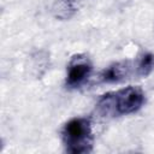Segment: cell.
I'll list each match as a JSON object with an SVG mask.
<instances>
[{"label": "cell", "instance_id": "cell-1", "mask_svg": "<svg viewBox=\"0 0 154 154\" xmlns=\"http://www.w3.org/2000/svg\"><path fill=\"white\" fill-rule=\"evenodd\" d=\"M144 103V93L138 87H126L114 93L102 95L96 108L97 112L106 116L131 114L138 111Z\"/></svg>", "mask_w": 154, "mask_h": 154}, {"label": "cell", "instance_id": "cell-2", "mask_svg": "<svg viewBox=\"0 0 154 154\" xmlns=\"http://www.w3.org/2000/svg\"><path fill=\"white\" fill-rule=\"evenodd\" d=\"M63 143L69 153L84 154L93 148L91 123L88 118L78 117L69 120L61 130Z\"/></svg>", "mask_w": 154, "mask_h": 154}, {"label": "cell", "instance_id": "cell-3", "mask_svg": "<svg viewBox=\"0 0 154 154\" xmlns=\"http://www.w3.org/2000/svg\"><path fill=\"white\" fill-rule=\"evenodd\" d=\"M91 63L84 55H75L67 65L66 85L69 88L81 87L90 76Z\"/></svg>", "mask_w": 154, "mask_h": 154}, {"label": "cell", "instance_id": "cell-4", "mask_svg": "<svg viewBox=\"0 0 154 154\" xmlns=\"http://www.w3.org/2000/svg\"><path fill=\"white\" fill-rule=\"evenodd\" d=\"M131 71L132 65L130 61H118L105 69L100 75V79L105 83H119L126 79L131 75Z\"/></svg>", "mask_w": 154, "mask_h": 154}, {"label": "cell", "instance_id": "cell-5", "mask_svg": "<svg viewBox=\"0 0 154 154\" xmlns=\"http://www.w3.org/2000/svg\"><path fill=\"white\" fill-rule=\"evenodd\" d=\"M77 12V6L75 0H55L52 6V13L55 18L66 20L73 17Z\"/></svg>", "mask_w": 154, "mask_h": 154}, {"label": "cell", "instance_id": "cell-6", "mask_svg": "<svg viewBox=\"0 0 154 154\" xmlns=\"http://www.w3.org/2000/svg\"><path fill=\"white\" fill-rule=\"evenodd\" d=\"M135 67H136V73L138 76H142V77L148 76L154 69V54L149 52L143 53L137 60V64Z\"/></svg>", "mask_w": 154, "mask_h": 154}]
</instances>
